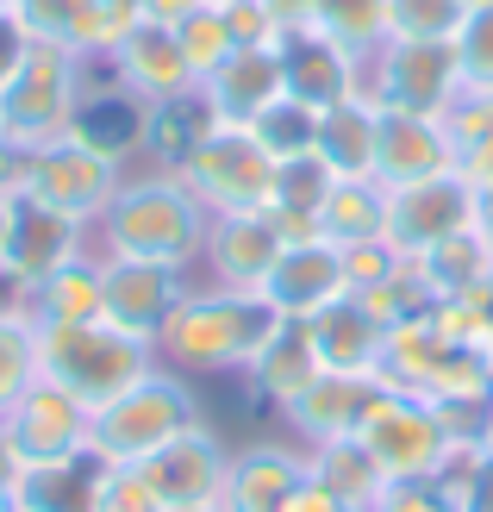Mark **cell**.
Listing matches in <instances>:
<instances>
[{
  "label": "cell",
  "mask_w": 493,
  "mask_h": 512,
  "mask_svg": "<svg viewBox=\"0 0 493 512\" xmlns=\"http://www.w3.org/2000/svg\"><path fill=\"white\" fill-rule=\"evenodd\" d=\"M288 325L256 288H188L181 306L157 331V363L175 375H244L256 356L269 350V338Z\"/></svg>",
  "instance_id": "1"
},
{
  "label": "cell",
  "mask_w": 493,
  "mask_h": 512,
  "mask_svg": "<svg viewBox=\"0 0 493 512\" xmlns=\"http://www.w3.org/2000/svg\"><path fill=\"white\" fill-rule=\"evenodd\" d=\"M206 225H213V213L188 194L181 175H169V169H125L113 207L94 219V250L100 256H138V263H169V269L194 275Z\"/></svg>",
  "instance_id": "2"
},
{
  "label": "cell",
  "mask_w": 493,
  "mask_h": 512,
  "mask_svg": "<svg viewBox=\"0 0 493 512\" xmlns=\"http://www.w3.org/2000/svg\"><path fill=\"white\" fill-rule=\"evenodd\" d=\"M200 394L188 375L175 369H150L138 375L132 388H119L113 400L94 406L88 419V450L100 456V463H144V456H157L169 438H181L188 425H200Z\"/></svg>",
  "instance_id": "3"
},
{
  "label": "cell",
  "mask_w": 493,
  "mask_h": 512,
  "mask_svg": "<svg viewBox=\"0 0 493 512\" xmlns=\"http://www.w3.org/2000/svg\"><path fill=\"white\" fill-rule=\"evenodd\" d=\"M157 369V344L119 331L113 319H82V325H38V375H50L75 400H113L138 375Z\"/></svg>",
  "instance_id": "4"
},
{
  "label": "cell",
  "mask_w": 493,
  "mask_h": 512,
  "mask_svg": "<svg viewBox=\"0 0 493 512\" xmlns=\"http://www.w3.org/2000/svg\"><path fill=\"white\" fill-rule=\"evenodd\" d=\"M88 57L63 44H32L13 69V82L0 88V138L19 150H38L69 132V113L82 100Z\"/></svg>",
  "instance_id": "5"
},
{
  "label": "cell",
  "mask_w": 493,
  "mask_h": 512,
  "mask_svg": "<svg viewBox=\"0 0 493 512\" xmlns=\"http://www.w3.org/2000/svg\"><path fill=\"white\" fill-rule=\"evenodd\" d=\"M356 438H362V450H369L375 463L387 469V481H425V475L444 469V456L462 444L456 425L437 413L431 400H419L412 388H394L387 375H381L375 406H369V413H362V425H356Z\"/></svg>",
  "instance_id": "6"
},
{
  "label": "cell",
  "mask_w": 493,
  "mask_h": 512,
  "mask_svg": "<svg viewBox=\"0 0 493 512\" xmlns=\"http://www.w3.org/2000/svg\"><path fill=\"white\" fill-rule=\"evenodd\" d=\"M175 175L188 182V194L213 219L219 213H269V194H275V157L256 144L250 125H231V119H219Z\"/></svg>",
  "instance_id": "7"
},
{
  "label": "cell",
  "mask_w": 493,
  "mask_h": 512,
  "mask_svg": "<svg viewBox=\"0 0 493 512\" xmlns=\"http://www.w3.org/2000/svg\"><path fill=\"white\" fill-rule=\"evenodd\" d=\"M362 94H369L375 107H394V113L444 119L450 100L462 94L456 50L450 44H425V38H387L369 57V69H362Z\"/></svg>",
  "instance_id": "8"
},
{
  "label": "cell",
  "mask_w": 493,
  "mask_h": 512,
  "mask_svg": "<svg viewBox=\"0 0 493 512\" xmlns=\"http://www.w3.org/2000/svg\"><path fill=\"white\" fill-rule=\"evenodd\" d=\"M125 182V163L100 157V150H88L82 138H50L38 144L32 157H25V194H38L44 207H57L69 219H82L94 232V219L113 207V194Z\"/></svg>",
  "instance_id": "9"
},
{
  "label": "cell",
  "mask_w": 493,
  "mask_h": 512,
  "mask_svg": "<svg viewBox=\"0 0 493 512\" xmlns=\"http://www.w3.org/2000/svg\"><path fill=\"white\" fill-rule=\"evenodd\" d=\"M82 250H94V232L82 219H69L57 207H44L38 194H13L7 200V238H0V269L19 288H38L44 275H57L63 263H75Z\"/></svg>",
  "instance_id": "10"
},
{
  "label": "cell",
  "mask_w": 493,
  "mask_h": 512,
  "mask_svg": "<svg viewBox=\"0 0 493 512\" xmlns=\"http://www.w3.org/2000/svg\"><path fill=\"white\" fill-rule=\"evenodd\" d=\"M88 419H94L88 400H75L50 375H38L32 388L7 406L0 425H7V444H13L19 469H25V463H63V456H82L88 450Z\"/></svg>",
  "instance_id": "11"
},
{
  "label": "cell",
  "mask_w": 493,
  "mask_h": 512,
  "mask_svg": "<svg viewBox=\"0 0 493 512\" xmlns=\"http://www.w3.org/2000/svg\"><path fill=\"white\" fill-rule=\"evenodd\" d=\"M144 125H150V100H138L125 88L107 69V57H88V82L69 113V138H82L88 150H100V157H113L125 169H138L144 163Z\"/></svg>",
  "instance_id": "12"
},
{
  "label": "cell",
  "mask_w": 493,
  "mask_h": 512,
  "mask_svg": "<svg viewBox=\"0 0 493 512\" xmlns=\"http://www.w3.org/2000/svg\"><path fill=\"white\" fill-rule=\"evenodd\" d=\"M469 225H481V200L456 169L425 175V182H406V188H387V238H394L406 256L469 232Z\"/></svg>",
  "instance_id": "13"
},
{
  "label": "cell",
  "mask_w": 493,
  "mask_h": 512,
  "mask_svg": "<svg viewBox=\"0 0 493 512\" xmlns=\"http://www.w3.org/2000/svg\"><path fill=\"white\" fill-rule=\"evenodd\" d=\"M194 281L188 269H169V263H138V256H100V319H113L119 331L157 344L163 319L181 306Z\"/></svg>",
  "instance_id": "14"
},
{
  "label": "cell",
  "mask_w": 493,
  "mask_h": 512,
  "mask_svg": "<svg viewBox=\"0 0 493 512\" xmlns=\"http://www.w3.org/2000/svg\"><path fill=\"white\" fill-rule=\"evenodd\" d=\"M288 225L275 213H219L206 225L200 269L213 288H263V275L275 269V256L288 250Z\"/></svg>",
  "instance_id": "15"
},
{
  "label": "cell",
  "mask_w": 493,
  "mask_h": 512,
  "mask_svg": "<svg viewBox=\"0 0 493 512\" xmlns=\"http://www.w3.org/2000/svg\"><path fill=\"white\" fill-rule=\"evenodd\" d=\"M144 481L163 506H200L225 494V469H231V444L219 438L213 425H188L181 438H169L157 456H144Z\"/></svg>",
  "instance_id": "16"
},
{
  "label": "cell",
  "mask_w": 493,
  "mask_h": 512,
  "mask_svg": "<svg viewBox=\"0 0 493 512\" xmlns=\"http://www.w3.org/2000/svg\"><path fill=\"white\" fill-rule=\"evenodd\" d=\"M275 57H281V88L306 107H337L344 94H362V63L356 50H344L337 38H325L319 25H294V32L275 38Z\"/></svg>",
  "instance_id": "17"
},
{
  "label": "cell",
  "mask_w": 493,
  "mask_h": 512,
  "mask_svg": "<svg viewBox=\"0 0 493 512\" xmlns=\"http://www.w3.org/2000/svg\"><path fill=\"white\" fill-rule=\"evenodd\" d=\"M444 169H456V138L444 119L381 107V125H375V182L381 188H406Z\"/></svg>",
  "instance_id": "18"
},
{
  "label": "cell",
  "mask_w": 493,
  "mask_h": 512,
  "mask_svg": "<svg viewBox=\"0 0 493 512\" xmlns=\"http://www.w3.org/2000/svg\"><path fill=\"white\" fill-rule=\"evenodd\" d=\"M263 294L281 319H313L325 300H337V294H350V281H344V256H337L325 238H288V250L275 256V269L263 275Z\"/></svg>",
  "instance_id": "19"
},
{
  "label": "cell",
  "mask_w": 493,
  "mask_h": 512,
  "mask_svg": "<svg viewBox=\"0 0 493 512\" xmlns=\"http://www.w3.org/2000/svg\"><path fill=\"white\" fill-rule=\"evenodd\" d=\"M300 325H306V338H313L319 369H331V375H381V363H387V325L356 294L325 300L319 313L300 319Z\"/></svg>",
  "instance_id": "20"
},
{
  "label": "cell",
  "mask_w": 493,
  "mask_h": 512,
  "mask_svg": "<svg viewBox=\"0 0 493 512\" xmlns=\"http://www.w3.org/2000/svg\"><path fill=\"white\" fill-rule=\"evenodd\" d=\"M306 488V450L288 444H244L225 469V512H288V500Z\"/></svg>",
  "instance_id": "21"
},
{
  "label": "cell",
  "mask_w": 493,
  "mask_h": 512,
  "mask_svg": "<svg viewBox=\"0 0 493 512\" xmlns=\"http://www.w3.org/2000/svg\"><path fill=\"white\" fill-rule=\"evenodd\" d=\"M107 69H113L138 100H150V107L194 88V69H188V57H181L175 32H169V25H150V19H138L132 32L107 50Z\"/></svg>",
  "instance_id": "22"
},
{
  "label": "cell",
  "mask_w": 493,
  "mask_h": 512,
  "mask_svg": "<svg viewBox=\"0 0 493 512\" xmlns=\"http://www.w3.org/2000/svg\"><path fill=\"white\" fill-rule=\"evenodd\" d=\"M375 394H381V375H331L325 369L281 419H288L300 450L306 444H331V438H356V425L375 406Z\"/></svg>",
  "instance_id": "23"
},
{
  "label": "cell",
  "mask_w": 493,
  "mask_h": 512,
  "mask_svg": "<svg viewBox=\"0 0 493 512\" xmlns=\"http://www.w3.org/2000/svg\"><path fill=\"white\" fill-rule=\"evenodd\" d=\"M288 88H281V57L275 44H238L231 57L200 82V100L213 107V119H231V125H250L256 113L269 107V100H281Z\"/></svg>",
  "instance_id": "24"
},
{
  "label": "cell",
  "mask_w": 493,
  "mask_h": 512,
  "mask_svg": "<svg viewBox=\"0 0 493 512\" xmlns=\"http://www.w3.org/2000/svg\"><path fill=\"white\" fill-rule=\"evenodd\" d=\"M19 32L32 44H63V50H82V57H107L119 44V25L100 0H0Z\"/></svg>",
  "instance_id": "25"
},
{
  "label": "cell",
  "mask_w": 493,
  "mask_h": 512,
  "mask_svg": "<svg viewBox=\"0 0 493 512\" xmlns=\"http://www.w3.org/2000/svg\"><path fill=\"white\" fill-rule=\"evenodd\" d=\"M100 463L94 450L63 456V463H25L13 475V512H100Z\"/></svg>",
  "instance_id": "26"
},
{
  "label": "cell",
  "mask_w": 493,
  "mask_h": 512,
  "mask_svg": "<svg viewBox=\"0 0 493 512\" xmlns=\"http://www.w3.org/2000/svg\"><path fill=\"white\" fill-rule=\"evenodd\" d=\"M375 125H381L375 100L369 94H344L337 107L319 113L313 157L337 175V182H375Z\"/></svg>",
  "instance_id": "27"
},
{
  "label": "cell",
  "mask_w": 493,
  "mask_h": 512,
  "mask_svg": "<svg viewBox=\"0 0 493 512\" xmlns=\"http://www.w3.org/2000/svg\"><path fill=\"white\" fill-rule=\"evenodd\" d=\"M412 269H419V281L431 288V300H475V294H493V244L481 225H469V232H456L444 244H431L412 256Z\"/></svg>",
  "instance_id": "28"
},
{
  "label": "cell",
  "mask_w": 493,
  "mask_h": 512,
  "mask_svg": "<svg viewBox=\"0 0 493 512\" xmlns=\"http://www.w3.org/2000/svg\"><path fill=\"white\" fill-rule=\"evenodd\" d=\"M319 375H325V369H319L313 338H306V325H300V319H288V325H281L275 338H269V350L256 356L250 369H244L250 394H256V400H269L275 413H288V406H294L306 388H313Z\"/></svg>",
  "instance_id": "29"
},
{
  "label": "cell",
  "mask_w": 493,
  "mask_h": 512,
  "mask_svg": "<svg viewBox=\"0 0 493 512\" xmlns=\"http://www.w3.org/2000/svg\"><path fill=\"white\" fill-rule=\"evenodd\" d=\"M306 475L331 488L337 500H350L356 512H375L387 494V469L375 463L362 438H331V444H306Z\"/></svg>",
  "instance_id": "30"
},
{
  "label": "cell",
  "mask_w": 493,
  "mask_h": 512,
  "mask_svg": "<svg viewBox=\"0 0 493 512\" xmlns=\"http://www.w3.org/2000/svg\"><path fill=\"white\" fill-rule=\"evenodd\" d=\"M213 107L200 100V88H188V94H175V100H157L150 107V125H144V163L138 169H181L188 163V150L213 132Z\"/></svg>",
  "instance_id": "31"
},
{
  "label": "cell",
  "mask_w": 493,
  "mask_h": 512,
  "mask_svg": "<svg viewBox=\"0 0 493 512\" xmlns=\"http://www.w3.org/2000/svg\"><path fill=\"white\" fill-rule=\"evenodd\" d=\"M313 238H325L331 250L387 238V188L381 182H337L331 200L319 207V219H313Z\"/></svg>",
  "instance_id": "32"
},
{
  "label": "cell",
  "mask_w": 493,
  "mask_h": 512,
  "mask_svg": "<svg viewBox=\"0 0 493 512\" xmlns=\"http://www.w3.org/2000/svg\"><path fill=\"white\" fill-rule=\"evenodd\" d=\"M32 319L38 325H82L100 319V250H82L57 275H44L32 288Z\"/></svg>",
  "instance_id": "33"
},
{
  "label": "cell",
  "mask_w": 493,
  "mask_h": 512,
  "mask_svg": "<svg viewBox=\"0 0 493 512\" xmlns=\"http://www.w3.org/2000/svg\"><path fill=\"white\" fill-rule=\"evenodd\" d=\"M331 188H337V175H331L319 157H288V163H275L269 213L288 225L294 238H306V232H313V219H319V207L331 200Z\"/></svg>",
  "instance_id": "34"
},
{
  "label": "cell",
  "mask_w": 493,
  "mask_h": 512,
  "mask_svg": "<svg viewBox=\"0 0 493 512\" xmlns=\"http://www.w3.org/2000/svg\"><path fill=\"white\" fill-rule=\"evenodd\" d=\"M250 132H256V144H263L275 163L313 157V144H319V107H306V100L281 94V100H269V107L250 119Z\"/></svg>",
  "instance_id": "35"
},
{
  "label": "cell",
  "mask_w": 493,
  "mask_h": 512,
  "mask_svg": "<svg viewBox=\"0 0 493 512\" xmlns=\"http://www.w3.org/2000/svg\"><path fill=\"white\" fill-rule=\"evenodd\" d=\"M313 25L369 63L375 50L387 44V0H319V7H313Z\"/></svg>",
  "instance_id": "36"
},
{
  "label": "cell",
  "mask_w": 493,
  "mask_h": 512,
  "mask_svg": "<svg viewBox=\"0 0 493 512\" xmlns=\"http://www.w3.org/2000/svg\"><path fill=\"white\" fill-rule=\"evenodd\" d=\"M437 488H444L450 512H493V456L481 444L462 438L450 456H444V469L431 475Z\"/></svg>",
  "instance_id": "37"
},
{
  "label": "cell",
  "mask_w": 493,
  "mask_h": 512,
  "mask_svg": "<svg viewBox=\"0 0 493 512\" xmlns=\"http://www.w3.org/2000/svg\"><path fill=\"white\" fill-rule=\"evenodd\" d=\"M38 381V319L32 313H0V419L7 406Z\"/></svg>",
  "instance_id": "38"
},
{
  "label": "cell",
  "mask_w": 493,
  "mask_h": 512,
  "mask_svg": "<svg viewBox=\"0 0 493 512\" xmlns=\"http://www.w3.org/2000/svg\"><path fill=\"white\" fill-rule=\"evenodd\" d=\"M175 32V44H181V57H188V69H194V88L213 75L231 50H238V38H231V19H225V7H194L181 25H169Z\"/></svg>",
  "instance_id": "39"
},
{
  "label": "cell",
  "mask_w": 493,
  "mask_h": 512,
  "mask_svg": "<svg viewBox=\"0 0 493 512\" xmlns=\"http://www.w3.org/2000/svg\"><path fill=\"white\" fill-rule=\"evenodd\" d=\"M469 19V0H387V38L450 44Z\"/></svg>",
  "instance_id": "40"
},
{
  "label": "cell",
  "mask_w": 493,
  "mask_h": 512,
  "mask_svg": "<svg viewBox=\"0 0 493 512\" xmlns=\"http://www.w3.org/2000/svg\"><path fill=\"white\" fill-rule=\"evenodd\" d=\"M450 50H456L462 88H481V94H493V0L469 7V19H462V32L450 38Z\"/></svg>",
  "instance_id": "41"
},
{
  "label": "cell",
  "mask_w": 493,
  "mask_h": 512,
  "mask_svg": "<svg viewBox=\"0 0 493 512\" xmlns=\"http://www.w3.org/2000/svg\"><path fill=\"white\" fill-rule=\"evenodd\" d=\"M337 256H344V281H350V288H375V281L400 275L412 263L394 238H369V244H350V250H337Z\"/></svg>",
  "instance_id": "42"
},
{
  "label": "cell",
  "mask_w": 493,
  "mask_h": 512,
  "mask_svg": "<svg viewBox=\"0 0 493 512\" xmlns=\"http://www.w3.org/2000/svg\"><path fill=\"white\" fill-rule=\"evenodd\" d=\"M100 512H163V500L150 494L138 463H107V475H100Z\"/></svg>",
  "instance_id": "43"
},
{
  "label": "cell",
  "mask_w": 493,
  "mask_h": 512,
  "mask_svg": "<svg viewBox=\"0 0 493 512\" xmlns=\"http://www.w3.org/2000/svg\"><path fill=\"white\" fill-rule=\"evenodd\" d=\"M444 125H450V138H456V157H462V150H475V144H487V138H493V94L462 88V94L450 100Z\"/></svg>",
  "instance_id": "44"
},
{
  "label": "cell",
  "mask_w": 493,
  "mask_h": 512,
  "mask_svg": "<svg viewBox=\"0 0 493 512\" xmlns=\"http://www.w3.org/2000/svg\"><path fill=\"white\" fill-rule=\"evenodd\" d=\"M25 50H32V38H25V32H19V19H13L7 7H0V88L13 82V69H19Z\"/></svg>",
  "instance_id": "45"
},
{
  "label": "cell",
  "mask_w": 493,
  "mask_h": 512,
  "mask_svg": "<svg viewBox=\"0 0 493 512\" xmlns=\"http://www.w3.org/2000/svg\"><path fill=\"white\" fill-rule=\"evenodd\" d=\"M288 512H356V506H350V500H337L331 488H319V481L306 475V488L288 500Z\"/></svg>",
  "instance_id": "46"
},
{
  "label": "cell",
  "mask_w": 493,
  "mask_h": 512,
  "mask_svg": "<svg viewBox=\"0 0 493 512\" xmlns=\"http://www.w3.org/2000/svg\"><path fill=\"white\" fill-rule=\"evenodd\" d=\"M25 157H32V150H19V144L0 138V200H13L25 188Z\"/></svg>",
  "instance_id": "47"
},
{
  "label": "cell",
  "mask_w": 493,
  "mask_h": 512,
  "mask_svg": "<svg viewBox=\"0 0 493 512\" xmlns=\"http://www.w3.org/2000/svg\"><path fill=\"white\" fill-rule=\"evenodd\" d=\"M263 7H269V19L281 25V32H294V25H313L319 0H263Z\"/></svg>",
  "instance_id": "48"
},
{
  "label": "cell",
  "mask_w": 493,
  "mask_h": 512,
  "mask_svg": "<svg viewBox=\"0 0 493 512\" xmlns=\"http://www.w3.org/2000/svg\"><path fill=\"white\" fill-rule=\"evenodd\" d=\"M200 7V0H144V7H138V19H150V25H181V19H188Z\"/></svg>",
  "instance_id": "49"
},
{
  "label": "cell",
  "mask_w": 493,
  "mask_h": 512,
  "mask_svg": "<svg viewBox=\"0 0 493 512\" xmlns=\"http://www.w3.org/2000/svg\"><path fill=\"white\" fill-rule=\"evenodd\" d=\"M100 7L113 13V25H119V38H125V32H132V25H138V7H144V0H100Z\"/></svg>",
  "instance_id": "50"
},
{
  "label": "cell",
  "mask_w": 493,
  "mask_h": 512,
  "mask_svg": "<svg viewBox=\"0 0 493 512\" xmlns=\"http://www.w3.org/2000/svg\"><path fill=\"white\" fill-rule=\"evenodd\" d=\"M469 444H481V450L493 456V394H487V406H481V419H475V431H469Z\"/></svg>",
  "instance_id": "51"
},
{
  "label": "cell",
  "mask_w": 493,
  "mask_h": 512,
  "mask_svg": "<svg viewBox=\"0 0 493 512\" xmlns=\"http://www.w3.org/2000/svg\"><path fill=\"white\" fill-rule=\"evenodd\" d=\"M13 475H19V456L7 444V425H0V488H13Z\"/></svg>",
  "instance_id": "52"
},
{
  "label": "cell",
  "mask_w": 493,
  "mask_h": 512,
  "mask_svg": "<svg viewBox=\"0 0 493 512\" xmlns=\"http://www.w3.org/2000/svg\"><path fill=\"white\" fill-rule=\"evenodd\" d=\"M163 512H225L219 500H200V506H163Z\"/></svg>",
  "instance_id": "53"
},
{
  "label": "cell",
  "mask_w": 493,
  "mask_h": 512,
  "mask_svg": "<svg viewBox=\"0 0 493 512\" xmlns=\"http://www.w3.org/2000/svg\"><path fill=\"white\" fill-rule=\"evenodd\" d=\"M481 232H487V244H493V207H481Z\"/></svg>",
  "instance_id": "54"
},
{
  "label": "cell",
  "mask_w": 493,
  "mask_h": 512,
  "mask_svg": "<svg viewBox=\"0 0 493 512\" xmlns=\"http://www.w3.org/2000/svg\"><path fill=\"white\" fill-rule=\"evenodd\" d=\"M481 356H487V375H493V338H487V344H481Z\"/></svg>",
  "instance_id": "55"
},
{
  "label": "cell",
  "mask_w": 493,
  "mask_h": 512,
  "mask_svg": "<svg viewBox=\"0 0 493 512\" xmlns=\"http://www.w3.org/2000/svg\"><path fill=\"white\" fill-rule=\"evenodd\" d=\"M0 512H13V494H7V488H0Z\"/></svg>",
  "instance_id": "56"
},
{
  "label": "cell",
  "mask_w": 493,
  "mask_h": 512,
  "mask_svg": "<svg viewBox=\"0 0 493 512\" xmlns=\"http://www.w3.org/2000/svg\"><path fill=\"white\" fill-rule=\"evenodd\" d=\"M0 238H7V200H0Z\"/></svg>",
  "instance_id": "57"
},
{
  "label": "cell",
  "mask_w": 493,
  "mask_h": 512,
  "mask_svg": "<svg viewBox=\"0 0 493 512\" xmlns=\"http://www.w3.org/2000/svg\"><path fill=\"white\" fill-rule=\"evenodd\" d=\"M200 7H231V0H200Z\"/></svg>",
  "instance_id": "58"
},
{
  "label": "cell",
  "mask_w": 493,
  "mask_h": 512,
  "mask_svg": "<svg viewBox=\"0 0 493 512\" xmlns=\"http://www.w3.org/2000/svg\"><path fill=\"white\" fill-rule=\"evenodd\" d=\"M469 7H481V0H469Z\"/></svg>",
  "instance_id": "59"
}]
</instances>
